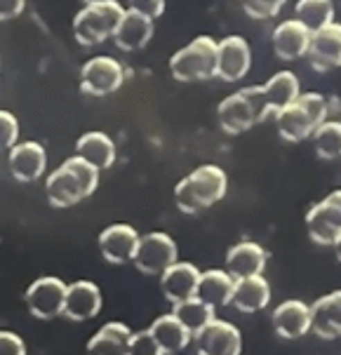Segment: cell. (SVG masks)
Returning <instances> with one entry per match:
<instances>
[{"label": "cell", "instance_id": "6da1fadb", "mask_svg": "<svg viewBox=\"0 0 341 355\" xmlns=\"http://www.w3.org/2000/svg\"><path fill=\"white\" fill-rule=\"evenodd\" d=\"M99 170L78 155H71L45 179V196L52 207H73L97 191Z\"/></svg>", "mask_w": 341, "mask_h": 355}, {"label": "cell", "instance_id": "7a4b0ae2", "mask_svg": "<svg viewBox=\"0 0 341 355\" xmlns=\"http://www.w3.org/2000/svg\"><path fill=\"white\" fill-rule=\"evenodd\" d=\"M229 177L219 165H200L175 186V202L184 214H200L224 200Z\"/></svg>", "mask_w": 341, "mask_h": 355}, {"label": "cell", "instance_id": "3957f363", "mask_svg": "<svg viewBox=\"0 0 341 355\" xmlns=\"http://www.w3.org/2000/svg\"><path fill=\"white\" fill-rule=\"evenodd\" d=\"M327 116H330V101L318 92H306L299 94L292 104L275 113V128L285 141L299 144L311 139L313 132L327 120Z\"/></svg>", "mask_w": 341, "mask_h": 355}, {"label": "cell", "instance_id": "277c9868", "mask_svg": "<svg viewBox=\"0 0 341 355\" xmlns=\"http://www.w3.org/2000/svg\"><path fill=\"white\" fill-rule=\"evenodd\" d=\"M264 118H266V108H264L261 85L238 89V92L229 94L226 99H221L217 106L219 128L226 135H243V132H247L254 123H259Z\"/></svg>", "mask_w": 341, "mask_h": 355}, {"label": "cell", "instance_id": "5b68a950", "mask_svg": "<svg viewBox=\"0 0 341 355\" xmlns=\"http://www.w3.org/2000/svg\"><path fill=\"white\" fill-rule=\"evenodd\" d=\"M170 71L179 83H200L217 76V40L198 35L189 45L175 52L170 59Z\"/></svg>", "mask_w": 341, "mask_h": 355}, {"label": "cell", "instance_id": "8992f818", "mask_svg": "<svg viewBox=\"0 0 341 355\" xmlns=\"http://www.w3.org/2000/svg\"><path fill=\"white\" fill-rule=\"evenodd\" d=\"M125 15V8L118 0L113 3H97L85 5L73 17V35L82 47L101 45L104 40L113 38L118 24Z\"/></svg>", "mask_w": 341, "mask_h": 355}, {"label": "cell", "instance_id": "52a82bcc", "mask_svg": "<svg viewBox=\"0 0 341 355\" xmlns=\"http://www.w3.org/2000/svg\"><path fill=\"white\" fill-rule=\"evenodd\" d=\"M179 261V250L172 236L160 231L143 233L139 238V248L134 254V266L143 275H163L172 263Z\"/></svg>", "mask_w": 341, "mask_h": 355}, {"label": "cell", "instance_id": "ba28073f", "mask_svg": "<svg viewBox=\"0 0 341 355\" xmlns=\"http://www.w3.org/2000/svg\"><path fill=\"white\" fill-rule=\"evenodd\" d=\"M306 231L315 245L332 248L341 236V189L332 191L306 212Z\"/></svg>", "mask_w": 341, "mask_h": 355}, {"label": "cell", "instance_id": "9c48e42d", "mask_svg": "<svg viewBox=\"0 0 341 355\" xmlns=\"http://www.w3.org/2000/svg\"><path fill=\"white\" fill-rule=\"evenodd\" d=\"M67 282L55 278V275H45L28 285L26 294V306L28 313L38 320H55L57 315L64 313V302H67Z\"/></svg>", "mask_w": 341, "mask_h": 355}, {"label": "cell", "instance_id": "30bf717a", "mask_svg": "<svg viewBox=\"0 0 341 355\" xmlns=\"http://www.w3.org/2000/svg\"><path fill=\"white\" fill-rule=\"evenodd\" d=\"M125 80L123 64L113 57H92L80 69V87L89 97H109Z\"/></svg>", "mask_w": 341, "mask_h": 355}, {"label": "cell", "instance_id": "8fae6325", "mask_svg": "<svg viewBox=\"0 0 341 355\" xmlns=\"http://www.w3.org/2000/svg\"><path fill=\"white\" fill-rule=\"evenodd\" d=\"M198 355H243V332L229 320L214 318L193 336Z\"/></svg>", "mask_w": 341, "mask_h": 355}, {"label": "cell", "instance_id": "7c38bea8", "mask_svg": "<svg viewBox=\"0 0 341 355\" xmlns=\"http://www.w3.org/2000/svg\"><path fill=\"white\" fill-rule=\"evenodd\" d=\"M252 69V47L243 35H229L217 43V76L224 83H238Z\"/></svg>", "mask_w": 341, "mask_h": 355}, {"label": "cell", "instance_id": "4fadbf2b", "mask_svg": "<svg viewBox=\"0 0 341 355\" xmlns=\"http://www.w3.org/2000/svg\"><path fill=\"white\" fill-rule=\"evenodd\" d=\"M139 233L130 224H111L99 233L97 245L101 257L113 266H123V263L134 261L137 248H139Z\"/></svg>", "mask_w": 341, "mask_h": 355}, {"label": "cell", "instance_id": "5bb4252c", "mask_svg": "<svg viewBox=\"0 0 341 355\" xmlns=\"http://www.w3.org/2000/svg\"><path fill=\"white\" fill-rule=\"evenodd\" d=\"M271 327L285 341L304 339L311 332V306L301 299H285L271 313Z\"/></svg>", "mask_w": 341, "mask_h": 355}, {"label": "cell", "instance_id": "9a60e30c", "mask_svg": "<svg viewBox=\"0 0 341 355\" xmlns=\"http://www.w3.org/2000/svg\"><path fill=\"white\" fill-rule=\"evenodd\" d=\"M104 306V297L97 282L92 280H78L67 287V302H64V318L73 322H87L97 318Z\"/></svg>", "mask_w": 341, "mask_h": 355}, {"label": "cell", "instance_id": "2e32d148", "mask_svg": "<svg viewBox=\"0 0 341 355\" xmlns=\"http://www.w3.org/2000/svg\"><path fill=\"white\" fill-rule=\"evenodd\" d=\"M308 62L315 71L325 73V71L339 69L341 66V24L332 21L322 26L320 31L313 33L308 47Z\"/></svg>", "mask_w": 341, "mask_h": 355}, {"label": "cell", "instance_id": "e0dca14e", "mask_svg": "<svg viewBox=\"0 0 341 355\" xmlns=\"http://www.w3.org/2000/svg\"><path fill=\"white\" fill-rule=\"evenodd\" d=\"M10 172L17 182L21 184H31L38 182L45 174L47 167V155L45 148L40 146L38 141H17L15 146L10 148V158H8Z\"/></svg>", "mask_w": 341, "mask_h": 355}, {"label": "cell", "instance_id": "ac0fdd59", "mask_svg": "<svg viewBox=\"0 0 341 355\" xmlns=\"http://www.w3.org/2000/svg\"><path fill=\"white\" fill-rule=\"evenodd\" d=\"M311 38H313V33H311L299 19L280 21L278 26L273 28V35H271L275 57L283 59V62H295L299 57H306L308 47H311Z\"/></svg>", "mask_w": 341, "mask_h": 355}, {"label": "cell", "instance_id": "d6986e66", "mask_svg": "<svg viewBox=\"0 0 341 355\" xmlns=\"http://www.w3.org/2000/svg\"><path fill=\"white\" fill-rule=\"evenodd\" d=\"M198 280H200V270L195 263L177 261L160 275V290H163V297L167 302L172 306H177V304L186 302V299L195 297Z\"/></svg>", "mask_w": 341, "mask_h": 355}, {"label": "cell", "instance_id": "ffe728a7", "mask_svg": "<svg viewBox=\"0 0 341 355\" xmlns=\"http://www.w3.org/2000/svg\"><path fill=\"white\" fill-rule=\"evenodd\" d=\"M311 332L322 341L341 339V290L322 294L311 304Z\"/></svg>", "mask_w": 341, "mask_h": 355}, {"label": "cell", "instance_id": "44dd1931", "mask_svg": "<svg viewBox=\"0 0 341 355\" xmlns=\"http://www.w3.org/2000/svg\"><path fill=\"white\" fill-rule=\"evenodd\" d=\"M268 254L254 240H243L236 243L233 248L226 252V270L236 280L241 278H252V275H264L266 270Z\"/></svg>", "mask_w": 341, "mask_h": 355}, {"label": "cell", "instance_id": "7402d4cb", "mask_svg": "<svg viewBox=\"0 0 341 355\" xmlns=\"http://www.w3.org/2000/svg\"><path fill=\"white\" fill-rule=\"evenodd\" d=\"M271 282L264 275H252V278H241L236 280V290H233V302L231 306L238 313L245 315H254V313L264 311L271 304Z\"/></svg>", "mask_w": 341, "mask_h": 355}, {"label": "cell", "instance_id": "603a6c76", "mask_svg": "<svg viewBox=\"0 0 341 355\" xmlns=\"http://www.w3.org/2000/svg\"><path fill=\"white\" fill-rule=\"evenodd\" d=\"M153 38V19L139 15L134 10H125L121 24H118L113 40L123 52H139Z\"/></svg>", "mask_w": 341, "mask_h": 355}, {"label": "cell", "instance_id": "cb8c5ba5", "mask_svg": "<svg viewBox=\"0 0 341 355\" xmlns=\"http://www.w3.org/2000/svg\"><path fill=\"white\" fill-rule=\"evenodd\" d=\"M233 290H236V278H233L229 270L209 268V270H200L195 297L200 302L209 304L212 309H224V306H231L233 302Z\"/></svg>", "mask_w": 341, "mask_h": 355}, {"label": "cell", "instance_id": "d4e9b609", "mask_svg": "<svg viewBox=\"0 0 341 355\" xmlns=\"http://www.w3.org/2000/svg\"><path fill=\"white\" fill-rule=\"evenodd\" d=\"M130 339L132 329L125 322H106L87 341V355H128Z\"/></svg>", "mask_w": 341, "mask_h": 355}, {"label": "cell", "instance_id": "484cf974", "mask_svg": "<svg viewBox=\"0 0 341 355\" xmlns=\"http://www.w3.org/2000/svg\"><path fill=\"white\" fill-rule=\"evenodd\" d=\"M148 332L153 334V339L158 341V346L163 348L165 355L182 353L184 348L193 341V336H191L189 329L179 322V318L175 315V313H163V315H158L151 322Z\"/></svg>", "mask_w": 341, "mask_h": 355}, {"label": "cell", "instance_id": "4316f807", "mask_svg": "<svg viewBox=\"0 0 341 355\" xmlns=\"http://www.w3.org/2000/svg\"><path fill=\"white\" fill-rule=\"evenodd\" d=\"M261 94H264L266 116L268 113H278L280 108L292 104V101L301 94L299 78L292 73V71H278V73L271 76L264 85H261Z\"/></svg>", "mask_w": 341, "mask_h": 355}, {"label": "cell", "instance_id": "83f0119b", "mask_svg": "<svg viewBox=\"0 0 341 355\" xmlns=\"http://www.w3.org/2000/svg\"><path fill=\"white\" fill-rule=\"evenodd\" d=\"M76 155L89 162L97 170H109L116 162V144L104 132H85L80 139L76 141Z\"/></svg>", "mask_w": 341, "mask_h": 355}, {"label": "cell", "instance_id": "f1b7e54d", "mask_svg": "<svg viewBox=\"0 0 341 355\" xmlns=\"http://www.w3.org/2000/svg\"><path fill=\"white\" fill-rule=\"evenodd\" d=\"M172 313H175V315L179 318V322L189 329L191 336H195L202 327H207V324L217 318V309H212L209 304L200 302L198 297L186 299V302L172 306Z\"/></svg>", "mask_w": 341, "mask_h": 355}, {"label": "cell", "instance_id": "f546056e", "mask_svg": "<svg viewBox=\"0 0 341 355\" xmlns=\"http://www.w3.org/2000/svg\"><path fill=\"white\" fill-rule=\"evenodd\" d=\"M295 19L301 21L311 33H315L334 21V3L332 0H299Z\"/></svg>", "mask_w": 341, "mask_h": 355}, {"label": "cell", "instance_id": "4dcf8cb0", "mask_svg": "<svg viewBox=\"0 0 341 355\" xmlns=\"http://www.w3.org/2000/svg\"><path fill=\"white\" fill-rule=\"evenodd\" d=\"M313 151L322 160L341 158V120H325L311 137Z\"/></svg>", "mask_w": 341, "mask_h": 355}, {"label": "cell", "instance_id": "1f68e13d", "mask_svg": "<svg viewBox=\"0 0 341 355\" xmlns=\"http://www.w3.org/2000/svg\"><path fill=\"white\" fill-rule=\"evenodd\" d=\"M128 355H165V353L158 346V341L153 339V334L148 329H141V332H132Z\"/></svg>", "mask_w": 341, "mask_h": 355}, {"label": "cell", "instance_id": "d6a6232c", "mask_svg": "<svg viewBox=\"0 0 341 355\" xmlns=\"http://www.w3.org/2000/svg\"><path fill=\"white\" fill-rule=\"evenodd\" d=\"M287 0H243V8L252 19H271Z\"/></svg>", "mask_w": 341, "mask_h": 355}, {"label": "cell", "instance_id": "836d02e7", "mask_svg": "<svg viewBox=\"0 0 341 355\" xmlns=\"http://www.w3.org/2000/svg\"><path fill=\"white\" fill-rule=\"evenodd\" d=\"M19 137V123L10 111H0V151H10Z\"/></svg>", "mask_w": 341, "mask_h": 355}, {"label": "cell", "instance_id": "e575fe53", "mask_svg": "<svg viewBox=\"0 0 341 355\" xmlns=\"http://www.w3.org/2000/svg\"><path fill=\"white\" fill-rule=\"evenodd\" d=\"M0 355H26V344L19 334L0 329Z\"/></svg>", "mask_w": 341, "mask_h": 355}, {"label": "cell", "instance_id": "d590c367", "mask_svg": "<svg viewBox=\"0 0 341 355\" xmlns=\"http://www.w3.org/2000/svg\"><path fill=\"white\" fill-rule=\"evenodd\" d=\"M128 10H134L148 19H158L165 12V0H128Z\"/></svg>", "mask_w": 341, "mask_h": 355}, {"label": "cell", "instance_id": "8d00e7d4", "mask_svg": "<svg viewBox=\"0 0 341 355\" xmlns=\"http://www.w3.org/2000/svg\"><path fill=\"white\" fill-rule=\"evenodd\" d=\"M26 8V0H0V21L17 19Z\"/></svg>", "mask_w": 341, "mask_h": 355}, {"label": "cell", "instance_id": "74e56055", "mask_svg": "<svg viewBox=\"0 0 341 355\" xmlns=\"http://www.w3.org/2000/svg\"><path fill=\"white\" fill-rule=\"evenodd\" d=\"M332 250H334V254H337V259L341 261V236L334 240V245H332Z\"/></svg>", "mask_w": 341, "mask_h": 355}, {"label": "cell", "instance_id": "f35d334b", "mask_svg": "<svg viewBox=\"0 0 341 355\" xmlns=\"http://www.w3.org/2000/svg\"><path fill=\"white\" fill-rule=\"evenodd\" d=\"M85 5H97V3H113V0H82Z\"/></svg>", "mask_w": 341, "mask_h": 355}]
</instances>
